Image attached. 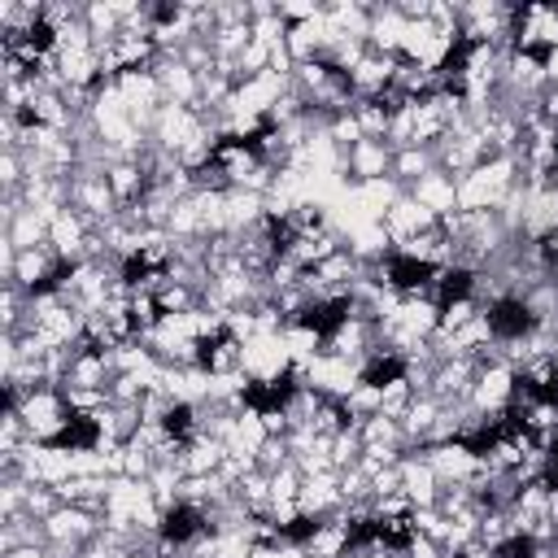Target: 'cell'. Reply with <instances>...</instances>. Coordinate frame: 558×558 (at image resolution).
Returning a JSON list of instances; mask_svg holds the SVG:
<instances>
[{
  "mask_svg": "<svg viewBox=\"0 0 558 558\" xmlns=\"http://www.w3.org/2000/svg\"><path fill=\"white\" fill-rule=\"evenodd\" d=\"M515 393H519V371L515 367H506V363L480 367V376L471 384V410H480L489 419L493 415H506L510 402H515Z\"/></svg>",
  "mask_w": 558,
  "mask_h": 558,
  "instance_id": "6da1fadb",
  "label": "cell"
},
{
  "mask_svg": "<svg viewBox=\"0 0 558 558\" xmlns=\"http://www.w3.org/2000/svg\"><path fill=\"white\" fill-rule=\"evenodd\" d=\"M153 75H157V84H162L166 105H196V97H201V79H196V71H188L179 58L157 53Z\"/></svg>",
  "mask_w": 558,
  "mask_h": 558,
  "instance_id": "7a4b0ae2",
  "label": "cell"
},
{
  "mask_svg": "<svg viewBox=\"0 0 558 558\" xmlns=\"http://www.w3.org/2000/svg\"><path fill=\"white\" fill-rule=\"evenodd\" d=\"M410 196H415L419 205H428L436 218H445V214L458 210V179L436 166V170H428L419 183H410Z\"/></svg>",
  "mask_w": 558,
  "mask_h": 558,
  "instance_id": "3957f363",
  "label": "cell"
},
{
  "mask_svg": "<svg viewBox=\"0 0 558 558\" xmlns=\"http://www.w3.org/2000/svg\"><path fill=\"white\" fill-rule=\"evenodd\" d=\"M345 170H350V179H354V183L384 179V175H393V153H389V144H384V140H363V144H354V149H350Z\"/></svg>",
  "mask_w": 558,
  "mask_h": 558,
  "instance_id": "277c9868",
  "label": "cell"
},
{
  "mask_svg": "<svg viewBox=\"0 0 558 558\" xmlns=\"http://www.w3.org/2000/svg\"><path fill=\"white\" fill-rule=\"evenodd\" d=\"M441 218L428 210V205H419L410 192L384 214V227H389V236H393V244H402V240H410V236H419V231H428V227H436Z\"/></svg>",
  "mask_w": 558,
  "mask_h": 558,
  "instance_id": "5b68a950",
  "label": "cell"
},
{
  "mask_svg": "<svg viewBox=\"0 0 558 558\" xmlns=\"http://www.w3.org/2000/svg\"><path fill=\"white\" fill-rule=\"evenodd\" d=\"M410 402H415V389H410V380H406V376H393V380H384V384H380V415L402 419Z\"/></svg>",
  "mask_w": 558,
  "mask_h": 558,
  "instance_id": "8992f818",
  "label": "cell"
},
{
  "mask_svg": "<svg viewBox=\"0 0 558 558\" xmlns=\"http://www.w3.org/2000/svg\"><path fill=\"white\" fill-rule=\"evenodd\" d=\"M319 14H324V5H315V0H279V18H284L289 27L315 23Z\"/></svg>",
  "mask_w": 558,
  "mask_h": 558,
  "instance_id": "52a82bcc",
  "label": "cell"
},
{
  "mask_svg": "<svg viewBox=\"0 0 558 558\" xmlns=\"http://www.w3.org/2000/svg\"><path fill=\"white\" fill-rule=\"evenodd\" d=\"M545 75H549V84H558V49L545 53Z\"/></svg>",
  "mask_w": 558,
  "mask_h": 558,
  "instance_id": "ba28073f",
  "label": "cell"
}]
</instances>
